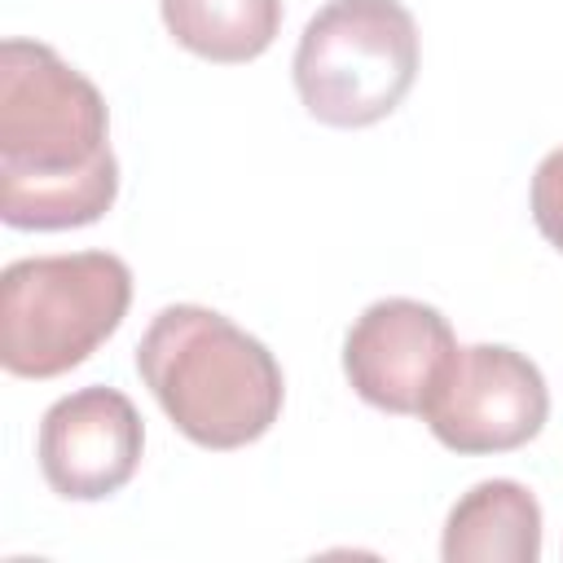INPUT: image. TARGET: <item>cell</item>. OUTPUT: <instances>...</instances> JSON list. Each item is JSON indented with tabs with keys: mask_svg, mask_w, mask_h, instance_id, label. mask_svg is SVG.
Returning <instances> with one entry per match:
<instances>
[{
	"mask_svg": "<svg viewBox=\"0 0 563 563\" xmlns=\"http://www.w3.org/2000/svg\"><path fill=\"white\" fill-rule=\"evenodd\" d=\"M136 369L176 431L202 449L255 444L286 396L277 356L202 303L163 308L136 343Z\"/></svg>",
	"mask_w": 563,
	"mask_h": 563,
	"instance_id": "obj_2",
	"label": "cell"
},
{
	"mask_svg": "<svg viewBox=\"0 0 563 563\" xmlns=\"http://www.w3.org/2000/svg\"><path fill=\"white\" fill-rule=\"evenodd\" d=\"M444 563H537L541 506L515 479H484L457 497L440 541Z\"/></svg>",
	"mask_w": 563,
	"mask_h": 563,
	"instance_id": "obj_8",
	"label": "cell"
},
{
	"mask_svg": "<svg viewBox=\"0 0 563 563\" xmlns=\"http://www.w3.org/2000/svg\"><path fill=\"white\" fill-rule=\"evenodd\" d=\"M550 418L541 369L501 343L457 347L422 422L453 453H510L528 444Z\"/></svg>",
	"mask_w": 563,
	"mask_h": 563,
	"instance_id": "obj_5",
	"label": "cell"
},
{
	"mask_svg": "<svg viewBox=\"0 0 563 563\" xmlns=\"http://www.w3.org/2000/svg\"><path fill=\"white\" fill-rule=\"evenodd\" d=\"M532 220L563 251V150H550L532 172Z\"/></svg>",
	"mask_w": 563,
	"mask_h": 563,
	"instance_id": "obj_10",
	"label": "cell"
},
{
	"mask_svg": "<svg viewBox=\"0 0 563 563\" xmlns=\"http://www.w3.org/2000/svg\"><path fill=\"white\" fill-rule=\"evenodd\" d=\"M119 163L110 114L88 75L40 40L0 44V220L79 229L110 211Z\"/></svg>",
	"mask_w": 563,
	"mask_h": 563,
	"instance_id": "obj_1",
	"label": "cell"
},
{
	"mask_svg": "<svg viewBox=\"0 0 563 563\" xmlns=\"http://www.w3.org/2000/svg\"><path fill=\"white\" fill-rule=\"evenodd\" d=\"M172 40L207 62L260 57L282 31V0H158Z\"/></svg>",
	"mask_w": 563,
	"mask_h": 563,
	"instance_id": "obj_9",
	"label": "cell"
},
{
	"mask_svg": "<svg viewBox=\"0 0 563 563\" xmlns=\"http://www.w3.org/2000/svg\"><path fill=\"white\" fill-rule=\"evenodd\" d=\"M145 449L136 405L119 387H79L40 418V471L53 493L70 501H101L119 493Z\"/></svg>",
	"mask_w": 563,
	"mask_h": 563,
	"instance_id": "obj_7",
	"label": "cell"
},
{
	"mask_svg": "<svg viewBox=\"0 0 563 563\" xmlns=\"http://www.w3.org/2000/svg\"><path fill=\"white\" fill-rule=\"evenodd\" d=\"M457 356L453 325L422 299L369 303L343 339V374L352 391L387 413H422Z\"/></svg>",
	"mask_w": 563,
	"mask_h": 563,
	"instance_id": "obj_6",
	"label": "cell"
},
{
	"mask_svg": "<svg viewBox=\"0 0 563 563\" xmlns=\"http://www.w3.org/2000/svg\"><path fill=\"white\" fill-rule=\"evenodd\" d=\"M295 88L325 128L387 119L418 79V26L400 0H330L295 48Z\"/></svg>",
	"mask_w": 563,
	"mask_h": 563,
	"instance_id": "obj_4",
	"label": "cell"
},
{
	"mask_svg": "<svg viewBox=\"0 0 563 563\" xmlns=\"http://www.w3.org/2000/svg\"><path fill=\"white\" fill-rule=\"evenodd\" d=\"M132 268L110 251L31 255L0 273V365L57 378L84 365L128 317Z\"/></svg>",
	"mask_w": 563,
	"mask_h": 563,
	"instance_id": "obj_3",
	"label": "cell"
}]
</instances>
